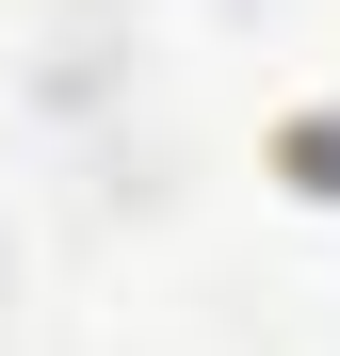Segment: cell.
<instances>
[{
  "label": "cell",
  "instance_id": "cell-1",
  "mask_svg": "<svg viewBox=\"0 0 340 356\" xmlns=\"http://www.w3.org/2000/svg\"><path fill=\"white\" fill-rule=\"evenodd\" d=\"M0 308H17V211H0Z\"/></svg>",
  "mask_w": 340,
  "mask_h": 356
}]
</instances>
